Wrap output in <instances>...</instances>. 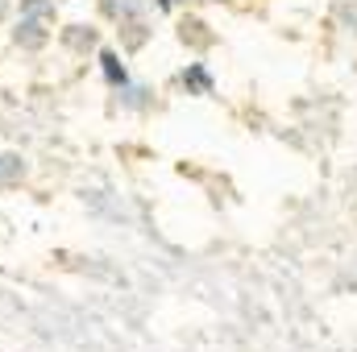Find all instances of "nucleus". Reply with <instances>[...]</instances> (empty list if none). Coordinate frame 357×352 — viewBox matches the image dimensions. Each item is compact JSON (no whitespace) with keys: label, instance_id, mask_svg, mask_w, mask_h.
I'll return each mask as SVG.
<instances>
[{"label":"nucleus","instance_id":"1","mask_svg":"<svg viewBox=\"0 0 357 352\" xmlns=\"http://www.w3.org/2000/svg\"><path fill=\"white\" fill-rule=\"evenodd\" d=\"M17 42H21V46H29V50H38V46L46 42V29H42V21H38V17H25V21L17 25Z\"/></svg>","mask_w":357,"mask_h":352},{"label":"nucleus","instance_id":"4","mask_svg":"<svg viewBox=\"0 0 357 352\" xmlns=\"http://www.w3.org/2000/svg\"><path fill=\"white\" fill-rule=\"evenodd\" d=\"M17 175H21V158H13V154L0 158V182H13Z\"/></svg>","mask_w":357,"mask_h":352},{"label":"nucleus","instance_id":"3","mask_svg":"<svg viewBox=\"0 0 357 352\" xmlns=\"http://www.w3.org/2000/svg\"><path fill=\"white\" fill-rule=\"evenodd\" d=\"M54 13V0H25L21 4V17H50Z\"/></svg>","mask_w":357,"mask_h":352},{"label":"nucleus","instance_id":"5","mask_svg":"<svg viewBox=\"0 0 357 352\" xmlns=\"http://www.w3.org/2000/svg\"><path fill=\"white\" fill-rule=\"evenodd\" d=\"M183 79H191V83H195V88H208V75H204V71H199V67H195V71H191V75H183Z\"/></svg>","mask_w":357,"mask_h":352},{"label":"nucleus","instance_id":"2","mask_svg":"<svg viewBox=\"0 0 357 352\" xmlns=\"http://www.w3.org/2000/svg\"><path fill=\"white\" fill-rule=\"evenodd\" d=\"M100 63H104V75L116 83V88H125L129 83V75H125V67H116V54H100Z\"/></svg>","mask_w":357,"mask_h":352}]
</instances>
